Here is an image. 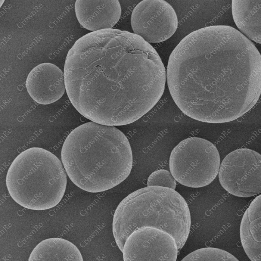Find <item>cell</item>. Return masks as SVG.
Returning <instances> with one entry per match:
<instances>
[{
    "mask_svg": "<svg viewBox=\"0 0 261 261\" xmlns=\"http://www.w3.org/2000/svg\"><path fill=\"white\" fill-rule=\"evenodd\" d=\"M17 26L19 28H21L23 27V25L22 23H20V22L18 23L17 24Z\"/></svg>",
    "mask_w": 261,
    "mask_h": 261,
    "instance_id": "cell-15",
    "label": "cell"
},
{
    "mask_svg": "<svg viewBox=\"0 0 261 261\" xmlns=\"http://www.w3.org/2000/svg\"><path fill=\"white\" fill-rule=\"evenodd\" d=\"M131 25L133 33L149 43L165 41L176 31V14L168 3L163 0L141 1L131 14Z\"/></svg>",
    "mask_w": 261,
    "mask_h": 261,
    "instance_id": "cell-6",
    "label": "cell"
},
{
    "mask_svg": "<svg viewBox=\"0 0 261 261\" xmlns=\"http://www.w3.org/2000/svg\"><path fill=\"white\" fill-rule=\"evenodd\" d=\"M11 37H11V36L8 35V38L9 39H11Z\"/></svg>",
    "mask_w": 261,
    "mask_h": 261,
    "instance_id": "cell-17",
    "label": "cell"
},
{
    "mask_svg": "<svg viewBox=\"0 0 261 261\" xmlns=\"http://www.w3.org/2000/svg\"><path fill=\"white\" fill-rule=\"evenodd\" d=\"M261 197L252 201L245 211L240 226L241 242L244 251L252 261H261Z\"/></svg>",
    "mask_w": 261,
    "mask_h": 261,
    "instance_id": "cell-10",
    "label": "cell"
},
{
    "mask_svg": "<svg viewBox=\"0 0 261 261\" xmlns=\"http://www.w3.org/2000/svg\"><path fill=\"white\" fill-rule=\"evenodd\" d=\"M61 157L72 182L82 190L97 193L123 181L132 166L131 146L126 136L114 126L92 121L84 123L68 135Z\"/></svg>",
    "mask_w": 261,
    "mask_h": 261,
    "instance_id": "cell-1",
    "label": "cell"
},
{
    "mask_svg": "<svg viewBox=\"0 0 261 261\" xmlns=\"http://www.w3.org/2000/svg\"><path fill=\"white\" fill-rule=\"evenodd\" d=\"M182 261H239L234 255L223 250L214 247L197 249L188 254Z\"/></svg>",
    "mask_w": 261,
    "mask_h": 261,
    "instance_id": "cell-13",
    "label": "cell"
},
{
    "mask_svg": "<svg viewBox=\"0 0 261 261\" xmlns=\"http://www.w3.org/2000/svg\"><path fill=\"white\" fill-rule=\"evenodd\" d=\"M74 9L80 25L93 32L112 29L121 14L119 0H76Z\"/></svg>",
    "mask_w": 261,
    "mask_h": 261,
    "instance_id": "cell-9",
    "label": "cell"
},
{
    "mask_svg": "<svg viewBox=\"0 0 261 261\" xmlns=\"http://www.w3.org/2000/svg\"><path fill=\"white\" fill-rule=\"evenodd\" d=\"M176 181L168 171L164 169L157 170L152 173L148 178L147 185L159 186L175 189Z\"/></svg>",
    "mask_w": 261,
    "mask_h": 261,
    "instance_id": "cell-14",
    "label": "cell"
},
{
    "mask_svg": "<svg viewBox=\"0 0 261 261\" xmlns=\"http://www.w3.org/2000/svg\"><path fill=\"white\" fill-rule=\"evenodd\" d=\"M26 86L29 95L36 103L51 104L61 98L66 91L64 72L52 63L40 64L29 73Z\"/></svg>",
    "mask_w": 261,
    "mask_h": 261,
    "instance_id": "cell-8",
    "label": "cell"
},
{
    "mask_svg": "<svg viewBox=\"0 0 261 261\" xmlns=\"http://www.w3.org/2000/svg\"><path fill=\"white\" fill-rule=\"evenodd\" d=\"M83 257L77 247L64 239L52 238L41 241L34 248L29 261H83Z\"/></svg>",
    "mask_w": 261,
    "mask_h": 261,
    "instance_id": "cell-12",
    "label": "cell"
},
{
    "mask_svg": "<svg viewBox=\"0 0 261 261\" xmlns=\"http://www.w3.org/2000/svg\"><path fill=\"white\" fill-rule=\"evenodd\" d=\"M260 154L251 149H236L222 161L218 172L223 188L234 196L247 197L261 192Z\"/></svg>",
    "mask_w": 261,
    "mask_h": 261,
    "instance_id": "cell-5",
    "label": "cell"
},
{
    "mask_svg": "<svg viewBox=\"0 0 261 261\" xmlns=\"http://www.w3.org/2000/svg\"><path fill=\"white\" fill-rule=\"evenodd\" d=\"M122 210L125 225L131 232L145 227L161 230L173 238L178 251L186 242L190 212L185 200L174 189L159 186L139 189L123 200Z\"/></svg>",
    "mask_w": 261,
    "mask_h": 261,
    "instance_id": "cell-3",
    "label": "cell"
},
{
    "mask_svg": "<svg viewBox=\"0 0 261 261\" xmlns=\"http://www.w3.org/2000/svg\"><path fill=\"white\" fill-rule=\"evenodd\" d=\"M6 184L13 199L32 210L53 208L61 201L67 184L59 159L42 148L32 147L20 154L11 164Z\"/></svg>",
    "mask_w": 261,
    "mask_h": 261,
    "instance_id": "cell-2",
    "label": "cell"
},
{
    "mask_svg": "<svg viewBox=\"0 0 261 261\" xmlns=\"http://www.w3.org/2000/svg\"><path fill=\"white\" fill-rule=\"evenodd\" d=\"M233 18L238 28L250 39L261 44V1H232Z\"/></svg>",
    "mask_w": 261,
    "mask_h": 261,
    "instance_id": "cell-11",
    "label": "cell"
},
{
    "mask_svg": "<svg viewBox=\"0 0 261 261\" xmlns=\"http://www.w3.org/2000/svg\"><path fill=\"white\" fill-rule=\"evenodd\" d=\"M178 251L175 240L168 233L145 227L129 235L122 251L124 260L175 261Z\"/></svg>",
    "mask_w": 261,
    "mask_h": 261,
    "instance_id": "cell-7",
    "label": "cell"
},
{
    "mask_svg": "<svg viewBox=\"0 0 261 261\" xmlns=\"http://www.w3.org/2000/svg\"><path fill=\"white\" fill-rule=\"evenodd\" d=\"M49 26L51 28H52L54 27V25L53 23L51 22L49 23Z\"/></svg>",
    "mask_w": 261,
    "mask_h": 261,
    "instance_id": "cell-16",
    "label": "cell"
},
{
    "mask_svg": "<svg viewBox=\"0 0 261 261\" xmlns=\"http://www.w3.org/2000/svg\"><path fill=\"white\" fill-rule=\"evenodd\" d=\"M220 163L215 145L197 137L181 141L172 150L169 159L170 173L176 180L194 188L210 184L217 176Z\"/></svg>",
    "mask_w": 261,
    "mask_h": 261,
    "instance_id": "cell-4",
    "label": "cell"
},
{
    "mask_svg": "<svg viewBox=\"0 0 261 261\" xmlns=\"http://www.w3.org/2000/svg\"><path fill=\"white\" fill-rule=\"evenodd\" d=\"M24 21L26 22H27L28 21V20L26 18L24 20Z\"/></svg>",
    "mask_w": 261,
    "mask_h": 261,
    "instance_id": "cell-18",
    "label": "cell"
}]
</instances>
